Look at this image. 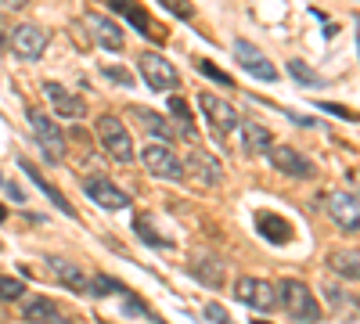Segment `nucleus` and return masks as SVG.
I'll use <instances>...</instances> for the list:
<instances>
[{
    "mask_svg": "<svg viewBox=\"0 0 360 324\" xmlns=\"http://www.w3.org/2000/svg\"><path fill=\"white\" fill-rule=\"evenodd\" d=\"M274 296H278V306L295 320V324H317L321 320V303L317 296L295 278H281L274 285Z\"/></svg>",
    "mask_w": 360,
    "mask_h": 324,
    "instance_id": "1",
    "label": "nucleus"
},
{
    "mask_svg": "<svg viewBox=\"0 0 360 324\" xmlns=\"http://www.w3.org/2000/svg\"><path fill=\"white\" fill-rule=\"evenodd\" d=\"M25 119H29V130H33V141L40 144V152L51 166H58L65 159V134L58 130V123L51 119V115H44L40 108H29L25 112Z\"/></svg>",
    "mask_w": 360,
    "mask_h": 324,
    "instance_id": "2",
    "label": "nucleus"
},
{
    "mask_svg": "<svg viewBox=\"0 0 360 324\" xmlns=\"http://www.w3.org/2000/svg\"><path fill=\"white\" fill-rule=\"evenodd\" d=\"M94 134H98V141H101V148H105L108 159H115V162H134V141H130L127 127L119 123L115 115H101L98 127H94Z\"/></svg>",
    "mask_w": 360,
    "mask_h": 324,
    "instance_id": "3",
    "label": "nucleus"
},
{
    "mask_svg": "<svg viewBox=\"0 0 360 324\" xmlns=\"http://www.w3.org/2000/svg\"><path fill=\"white\" fill-rule=\"evenodd\" d=\"M234 299L242 306H252L259 313L274 310L278 306V296H274V285L263 281V278H238L234 281Z\"/></svg>",
    "mask_w": 360,
    "mask_h": 324,
    "instance_id": "4",
    "label": "nucleus"
},
{
    "mask_svg": "<svg viewBox=\"0 0 360 324\" xmlns=\"http://www.w3.org/2000/svg\"><path fill=\"white\" fill-rule=\"evenodd\" d=\"M137 69H141L144 83L152 86V91H176V86H180V76H176L173 62H166V58H162V54H155V51L141 54Z\"/></svg>",
    "mask_w": 360,
    "mask_h": 324,
    "instance_id": "5",
    "label": "nucleus"
},
{
    "mask_svg": "<svg viewBox=\"0 0 360 324\" xmlns=\"http://www.w3.org/2000/svg\"><path fill=\"white\" fill-rule=\"evenodd\" d=\"M198 108H202V115L209 119V127H213L217 137H227V134L238 127V112H234V105L224 101L220 94L202 91V94H198Z\"/></svg>",
    "mask_w": 360,
    "mask_h": 324,
    "instance_id": "6",
    "label": "nucleus"
},
{
    "mask_svg": "<svg viewBox=\"0 0 360 324\" xmlns=\"http://www.w3.org/2000/svg\"><path fill=\"white\" fill-rule=\"evenodd\" d=\"M266 159H270V166H274L278 173L299 176V181H310V176L317 173V166H314L303 152L288 148V144H270V148H266Z\"/></svg>",
    "mask_w": 360,
    "mask_h": 324,
    "instance_id": "7",
    "label": "nucleus"
},
{
    "mask_svg": "<svg viewBox=\"0 0 360 324\" xmlns=\"http://www.w3.org/2000/svg\"><path fill=\"white\" fill-rule=\"evenodd\" d=\"M234 58H238V65H242L249 76H256L263 83H278L281 79L278 69H274V62H270L259 47H252L249 40H234Z\"/></svg>",
    "mask_w": 360,
    "mask_h": 324,
    "instance_id": "8",
    "label": "nucleus"
},
{
    "mask_svg": "<svg viewBox=\"0 0 360 324\" xmlns=\"http://www.w3.org/2000/svg\"><path fill=\"white\" fill-rule=\"evenodd\" d=\"M141 162L152 176H159V181H180V176H184V166H180V159L173 155V148H166V144H148L141 152Z\"/></svg>",
    "mask_w": 360,
    "mask_h": 324,
    "instance_id": "9",
    "label": "nucleus"
},
{
    "mask_svg": "<svg viewBox=\"0 0 360 324\" xmlns=\"http://www.w3.org/2000/svg\"><path fill=\"white\" fill-rule=\"evenodd\" d=\"M47 29H40V25H29V22H22L15 33H11V47H15V54L22 58V62H40L44 58V51H47Z\"/></svg>",
    "mask_w": 360,
    "mask_h": 324,
    "instance_id": "10",
    "label": "nucleus"
},
{
    "mask_svg": "<svg viewBox=\"0 0 360 324\" xmlns=\"http://www.w3.org/2000/svg\"><path fill=\"white\" fill-rule=\"evenodd\" d=\"M328 213L342 231H356L360 227V205H356V191H332L328 195Z\"/></svg>",
    "mask_w": 360,
    "mask_h": 324,
    "instance_id": "11",
    "label": "nucleus"
},
{
    "mask_svg": "<svg viewBox=\"0 0 360 324\" xmlns=\"http://www.w3.org/2000/svg\"><path fill=\"white\" fill-rule=\"evenodd\" d=\"M184 176H191V181L202 184V188H220L224 184V166L205 152H191V159L184 166Z\"/></svg>",
    "mask_w": 360,
    "mask_h": 324,
    "instance_id": "12",
    "label": "nucleus"
},
{
    "mask_svg": "<svg viewBox=\"0 0 360 324\" xmlns=\"http://www.w3.org/2000/svg\"><path fill=\"white\" fill-rule=\"evenodd\" d=\"M83 191H86V198H94L98 205H105V209H127L130 205V195L123 188H115L112 181H105V176H86Z\"/></svg>",
    "mask_w": 360,
    "mask_h": 324,
    "instance_id": "13",
    "label": "nucleus"
},
{
    "mask_svg": "<svg viewBox=\"0 0 360 324\" xmlns=\"http://www.w3.org/2000/svg\"><path fill=\"white\" fill-rule=\"evenodd\" d=\"M86 29L94 33V40H98V47H101V51L119 54V51L127 47V40H123V29H119L112 18H105V15H86Z\"/></svg>",
    "mask_w": 360,
    "mask_h": 324,
    "instance_id": "14",
    "label": "nucleus"
},
{
    "mask_svg": "<svg viewBox=\"0 0 360 324\" xmlns=\"http://www.w3.org/2000/svg\"><path fill=\"white\" fill-rule=\"evenodd\" d=\"M44 94H47V101L54 105V112L65 115V119H79V115L86 112V101H83L79 94L65 91L62 83H44Z\"/></svg>",
    "mask_w": 360,
    "mask_h": 324,
    "instance_id": "15",
    "label": "nucleus"
},
{
    "mask_svg": "<svg viewBox=\"0 0 360 324\" xmlns=\"http://www.w3.org/2000/svg\"><path fill=\"white\" fill-rule=\"evenodd\" d=\"M47 267H51V274L62 281L69 292H86V274L76 267L72 259H65V256H47Z\"/></svg>",
    "mask_w": 360,
    "mask_h": 324,
    "instance_id": "16",
    "label": "nucleus"
},
{
    "mask_svg": "<svg viewBox=\"0 0 360 324\" xmlns=\"http://www.w3.org/2000/svg\"><path fill=\"white\" fill-rule=\"evenodd\" d=\"M238 127H242V148H245V155H259V152H266L270 144H274V134H270L263 123H256V119H245Z\"/></svg>",
    "mask_w": 360,
    "mask_h": 324,
    "instance_id": "17",
    "label": "nucleus"
},
{
    "mask_svg": "<svg viewBox=\"0 0 360 324\" xmlns=\"http://www.w3.org/2000/svg\"><path fill=\"white\" fill-rule=\"evenodd\" d=\"M191 274H195L205 288H220V285H224V263H220L217 256L202 252V256L191 259Z\"/></svg>",
    "mask_w": 360,
    "mask_h": 324,
    "instance_id": "18",
    "label": "nucleus"
},
{
    "mask_svg": "<svg viewBox=\"0 0 360 324\" xmlns=\"http://www.w3.org/2000/svg\"><path fill=\"white\" fill-rule=\"evenodd\" d=\"M256 231L263 234L266 242H274V245H285V242L292 238L288 220H281V216H274V213H259V216H256Z\"/></svg>",
    "mask_w": 360,
    "mask_h": 324,
    "instance_id": "19",
    "label": "nucleus"
},
{
    "mask_svg": "<svg viewBox=\"0 0 360 324\" xmlns=\"http://www.w3.org/2000/svg\"><path fill=\"white\" fill-rule=\"evenodd\" d=\"M328 267H332L342 281H356L360 278V256H356V249H335L328 256Z\"/></svg>",
    "mask_w": 360,
    "mask_h": 324,
    "instance_id": "20",
    "label": "nucleus"
},
{
    "mask_svg": "<svg viewBox=\"0 0 360 324\" xmlns=\"http://www.w3.org/2000/svg\"><path fill=\"white\" fill-rule=\"evenodd\" d=\"M22 169L29 173V181H33V184H37V188H40V191H44V195H47V198H51V202H54V205H58V209H62L65 216H76V209H72V205L65 202V195H62V191H54V188L44 181V173H40L33 162H29V159H22Z\"/></svg>",
    "mask_w": 360,
    "mask_h": 324,
    "instance_id": "21",
    "label": "nucleus"
},
{
    "mask_svg": "<svg viewBox=\"0 0 360 324\" xmlns=\"http://www.w3.org/2000/svg\"><path fill=\"white\" fill-rule=\"evenodd\" d=\"M137 119H141V127L152 134V137H159V141H173V123L169 119H162L159 112H152V108H137Z\"/></svg>",
    "mask_w": 360,
    "mask_h": 324,
    "instance_id": "22",
    "label": "nucleus"
},
{
    "mask_svg": "<svg viewBox=\"0 0 360 324\" xmlns=\"http://www.w3.org/2000/svg\"><path fill=\"white\" fill-rule=\"evenodd\" d=\"M22 313H25V320H29V324H47L51 317H58L62 310H58L51 299H44V296H33V299H25Z\"/></svg>",
    "mask_w": 360,
    "mask_h": 324,
    "instance_id": "23",
    "label": "nucleus"
},
{
    "mask_svg": "<svg viewBox=\"0 0 360 324\" xmlns=\"http://www.w3.org/2000/svg\"><path fill=\"white\" fill-rule=\"evenodd\" d=\"M169 115L180 123V137H188V141H195L198 134H195V119H191V108H188V101L184 98H169Z\"/></svg>",
    "mask_w": 360,
    "mask_h": 324,
    "instance_id": "24",
    "label": "nucleus"
},
{
    "mask_svg": "<svg viewBox=\"0 0 360 324\" xmlns=\"http://www.w3.org/2000/svg\"><path fill=\"white\" fill-rule=\"evenodd\" d=\"M134 234H137L144 245H152V249H173V242L162 238V234L155 231V223L148 220V216H137V220H134Z\"/></svg>",
    "mask_w": 360,
    "mask_h": 324,
    "instance_id": "25",
    "label": "nucleus"
},
{
    "mask_svg": "<svg viewBox=\"0 0 360 324\" xmlns=\"http://www.w3.org/2000/svg\"><path fill=\"white\" fill-rule=\"evenodd\" d=\"M288 76H292L299 86H321V83H324L307 62H299V58H292V62H288Z\"/></svg>",
    "mask_w": 360,
    "mask_h": 324,
    "instance_id": "26",
    "label": "nucleus"
},
{
    "mask_svg": "<svg viewBox=\"0 0 360 324\" xmlns=\"http://www.w3.org/2000/svg\"><path fill=\"white\" fill-rule=\"evenodd\" d=\"M86 292L90 296H108V292H127V288L108 274H98V278H86Z\"/></svg>",
    "mask_w": 360,
    "mask_h": 324,
    "instance_id": "27",
    "label": "nucleus"
},
{
    "mask_svg": "<svg viewBox=\"0 0 360 324\" xmlns=\"http://www.w3.org/2000/svg\"><path fill=\"white\" fill-rule=\"evenodd\" d=\"M22 296H25V285H22L18 278L0 274V299H4V303H15V299H22Z\"/></svg>",
    "mask_w": 360,
    "mask_h": 324,
    "instance_id": "28",
    "label": "nucleus"
},
{
    "mask_svg": "<svg viewBox=\"0 0 360 324\" xmlns=\"http://www.w3.org/2000/svg\"><path fill=\"white\" fill-rule=\"evenodd\" d=\"M198 72L202 76H209V79H213V83H220V86H231L234 79L220 69V65H213V62H209V58H198Z\"/></svg>",
    "mask_w": 360,
    "mask_h": 324,
    "instance_id": "29",
    "label": "nucleus"
},
{
    "mask_svg": "<svg viewBox=\"0 0 360 324\" xmlns=\"http://www.w3.org/2000/svg\"><path fill=\"white\" fill-rule=\"evenodd\" d=\"M162 8H166V11H173V15H180L184 22H191V18H195L191 0H162Z\"/></svg>",
    "mask_w": 360,
    "mask_h": 324,
    "instance_id": "30",
    "label": "nucleus"
},
{
    "mask_svg": "<svg viewBox=\"0 0 360 324\" xmlns=\"http://www.w3.org/2000/svg\"><path fill=\"white\" fill-rule=\"evenodd\" d=\"M105 76H108L112 83H119V86H134V83H137V79H134V76H130L123 65H105Z\"/></svg>",
    "mask_w": 360,
    "mask_h": 324,
    "instance_id": "31",
    "label": "nucleus"
},
{
    "mask_svg": "<svg viewBox=\"0 0 360 324\" xmlns=\"http://www.w3.org/2000/svg\"><path fill=\"white\" fill-rule=\"evenodd\" d=\"M205 317L213 320V324H234V320L227 317V310H224L220 303H209V306H205Z\"/></svg>",
    "mask_w": 360,
    "mask_h": 324,
    "instance_id": "32",
    "label": "nucleus"
},
{
    "mask_svg": "<svg viewBox=\"0 0 360 324\" xmlns=\"http://www.w3.org/2000/svg\"><path fill=\"white\" fill-rule=\"evenodd\" d=\"M324 296L332 299L335 306H346V296H342V288H339L335 281H324Z\"/></svg>",
    "mask_w": 360,
    "mask_h": 324,
    "instance_id": "33",
    "label": "nucleus"
},
{
    "mask_svg": "<svg viewBox=\"0 0 360 324\" xmlns=\"http://www.w3.org/2000/svg\"><path fill=\"white\" fill-rule=\"evenodd\" d=\"M317 108H324V112H332V115H339V119H356V115H353L349 108H342V105H335V101H321Z\"/></svg>",
    "mask_w": 360,
    "mask_h": 324,
    "instance_id": "34",
    "label": "nucleus"
},
{
    "mask_svg": "<svg viewBox=\"0 0 360 324\" xmlns=\"http://www.w3.org/2000/svg\"><path fill=\"white\" fill-rule=\"evenodd\" d=\"M123 310H127V313H134V317H144V310H148V306H144L137 296H130V292H127V306H123Z\"/></svg>",
    "mask_w": 360,
    "mask_h": 324,
    "instance_id": "35",
    "label": "nucleus"
},
{
    "mask_svg": "<svg viewBox=\"0 0 360 324\" xmlns=\"http://www.w3.org/2000/svg\"><path fill=\"white\" fill-rule=\"evenodd\" d=\"M4 191H8V198H11V202H25V191H22L18 184H11V181H4Z\"/></svg>",
    "mask_w": 360,
    "mask_h": 324,
    "instance_id": "36",
    "label": "nucleus"
},
{
    "mask_svg": "<svg viewBox=\"0 0 360 324\" xmlns=\"http://www.w3.org/2000/svg\"><path fill=\"white\" fill-rule=\"evenodd\" d=\"M105 4H108V8H115L119 15H127V8L134 4V0H105Z\"/></svg>",
    "mask_w": 360,
    "mask_h": 324,
    "instance_id": "37",
    "label": "nucleus"
},
{
    "mask_svg": "<svg viewBox=\"0 0 360 324\" xmlns=\"http://www.w3.org/2000/svg\"><path fill=\"white\" fill-rule=\"evenodd\" d=\"M0 4H4V8H25L29 0H0Z\"/></svg>",
    "mask_w": 360,
    "mask_h": 324,
    "instance_id": "38",
    "label": "nucleus"
},
{
    "mask_svg": "<svg viewBox=\"0 0 360 324\" xmlns=\"http://www.w3.org/2000/svg\"><path fill=\"white\" fill-rule=\"evenodd\" d=\"M8 47V29H4V22H0V51Z\"/></svg>",
    "mask_w": 360,
    "mask_h": 324,
    "instance_id": "39",
    "label": "nucleus"
},
{
    "mask_svg": "<svg viewBox=\"0 0 360 324\" xmlns=\"http://www.w3.org/2000/svg\"><path fill=\"white\" fill-rule=\"evenodd\" d=\"M8 220V209H4V205H0V223H4Z\"/></svg>",
    "mask_w": 360,
    "mask_h": 324,
    "instance_id": "40",
    "label": "nucleus"
},
{
    "mask_svg": "<svg viewBox=\"0 0 360 324\" xmlns=\"http://www.w3.org/2000/svg\"><path fill=\"white\" fill-rule=\"evenodd\" d=\"M252 324H270V320H259V317H256V320H252Z\"/></svg>",
    "mask_w": 360,
    "mask_h": 324,
    "instance_id": "41",
    "label": "nucleus"
},
{
    "mask_svg": "<svg viewBox=\"0 0 360 324\" xmlns=\"http://www.w3.org/2000/svg\"><path fill=\"white\" fill-rule=\"evenodd\" d=\"M155 324H166V320H155Z\"/></svg>",
    "mask_w": 360,
    "mask_h": 324,
    "instance_id": "42",
    "label": "nucleus"
},
{
    "mask_svg": "<svg viewBox=\"0 0 360 324\" xmlns=\"http://www.w3.org/2000/svg\"><path fill=\"white\" fill-rule=\"evenodd\" d=\"M0 184H4V176H0Z\"/></svg>",
    "mask_w": 360,
    "mask_h": 324,
    "instance_id": "43",
    "label": "nucleus"
},
{
    "mask_svg": "<svg viewBox=\"0 0 360 324\" xmlns=\"http://www.w3.org/2000/svg\"><path fill=\"white\" fill-rule=\"evenodd\" d=\"M101 324H108V320H101Z\"/></svg>",
    "mask_w": 360,
    "mask_h": 324,
    "instance_id": "44",
    "label": "nucleus"
}]
</instances>
